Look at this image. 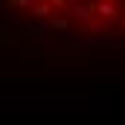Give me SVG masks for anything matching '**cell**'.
Wrapping results in <instances>:
<instances>
[{
    "label": "cell",
    "mask_w": 125,
    "mask_h": 125,
    "mask_svg": "<svg viewBox=\"0 0 125 125\" xmlns=\"http://www.w3.org/2000/svg\"><path fill=\"white\" fill-rule=\"evenodd\" d=\"M67 9H70L73 18H79V21H84V23L96 21V18H93V6H90V3H70Z\"/></svg>",
    "instance_id": "obj_1"
},
{
    "label": "cell",
    "mask_w": 125,
    "mask_h": 125,
    "mask_svg": "<svg viewBox=\"0 0 125 125\" xmlns=\"http://www.w3.org/2000/svg\"><path fill=\"white\" fill-rule=\"evenodd\" d=\"M93 18L116 21V18H119V6H114V3H96V6H93Z\"/></svg>",
    "instance_id": "obj_2"
},
{
    "label": "cell",
    "mask_w": 125,
    "mask_h": 125,
    "mask_svg": "<svg viewBox=\"0 0 125 125\" xmlns=\"http://www.w3.org/2000/svg\"><path fill=\"white\" fill-rule=\"evenodd\" d=\"M32 18H38V21H50L52 18V3H32Z\"/></svg>",
    "instance_id": "obj_3"
},
{
    "label": "cell",
    "mask_w": 125,
    "mask_h": 125,
    "mask_svg": "<svg viewBox=\"0 0 125 125\" xmlns=\"http://www.w3.org/2000/svg\"><path fill=\"white\" fill-rule=\"evenodd\" d=\"M47 29H52V32H67V29H70V21H67L64 15H58V12H55V15L47 21Z\"/></svg>",
    "instance_id": "obj_4"
},
{
    "label": "cell",
    "mask_w": 125,
    "mask_h": 125,
    "mask_svg": "<svg viewBox=\"0 0 125 125\" xmlns=\"http://www.w3.org/2000/svg\"><path fill=\"white\" fill-rule=\"evenodd\" d=\"M23 35H26V38H29V41H35V44H38V41H41V38H44V26H29V29L23 32Z\"/></svg>",
    "instance_id": "obj_5"
},
{
    "label": "cell",
    "mask_w": 125,
    "mask_h": 125,
    "mask_svg": "<svg viewBox=\"0 0 125 125\" xmlns=\"http://www.w3.org/2000/svg\"><path fill=\"white\" fill-rule=\"evenodd\" d=\"M119 21H122V26H125V12H122V15H119Z\"/></svg>",
    "instance_id": "obj_6"
}]
</instances>
